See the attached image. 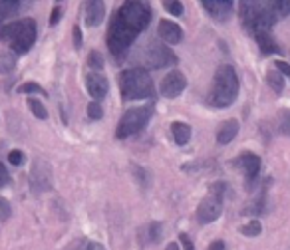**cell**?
<instances>
[{
  "label": "cell",
  "mask_w": 290,
  "mask_h": 250,
  "mask_svg": "<svg viewBox=\"0 0 290 250\" xmlns=\"http://www.w3.org/2000/svg\"><path fill=\"white\" fill-rule=\"evenodd\" d=\"M151 16L153 10L149 2H139V0H129L117 8L108 28V48L116 60L125 56L137 36L149 26Z\"/></svg>",
  "instance_id": "obj_1"
},
{
  "label": "cell",
  "mask_w": 290,
  "mask_h": 250,
  "mask_svg": "<svg viewBox=\"0 0 290 250\" xmlns=\"http://www.w3.org/2000/svg\"><path fill=\"white\" fill-rule=\"evenodd\" d=\"M238 76L236 70L229 64H223L217 68L213 83H211V91L207 95V104L219 110H225L229 106H232L238 97Z\"/></svg>",
  "instance_id": "obj_2"
},
{
  "label": "cell",
  "mask_w": 290,
  "mask_h": 250,
  "mask_svg": "<svg viewBox=\"0 0 290 250\" xmlns=\"http://www.w3.org/2000/svg\"><path fill=\"white\" fill-rule=\"evenodd\" d=\"M38 38V26L34 18H22L0 26V40L10 46L14 54H26Z\"/></svg>",
  "instance_id": "obj_3"
},
{
  "label": "cell",
  "mask_w": 290,
  "mask_h": 250,
  "mask_svg": "<svg viewBox=\"0 0 290 250\" xmlns=\"http://www.w3.org/2000/svg\"><path fill=\"white\" fill-rule=\"evenodd\" d=\"M119 93L123 102L147 99L155 95V83L145 68H131L119 74Z\"/></svg>",
  "instance_id": "obj_4"
},
{
  "label": "cell",
  "mask_w": 290,
  "mask_h": 250,
  "mask_svg": "<svg viewBox=\"0 0 290 250\" xmlns=\"http://www.w3.org/2000/svg\"><path fill=\"white\" fill-rule=\"evenodd\" d=\"M240 20L247 32L253 36L259 32H270L278 16L272 8V2H240Z\"/></svg>",
  "instance_id": "obj_5"
},
{
  "label": "cell",
  "mask_w": 290,
  "mask_h": 250,
  "mask_svg": "<svg viewBox=\"0 0 290 250\" xmlns=\"http://www.w3.org/2000/svg\"><path fill=\"white\" fill-rule=\"evenodd\" d=\"M153 113H155V106H153V104L127 110V111L121 115L117 127H116V137H117V139H127V137H131V135L141 133L145 127H147V123L151 121Z\"/></svg>",
  "instance_id": "obj_6"
},
{
  "label": "cell",
  "mask_w": 290,
  "mask_h": 250,
  "mask_svg": "<svg viewBox=\"0 0 290 250\" xmlns=\"http://www.w3.org/2000/svg\"><path fill=\"white\" fill-rule=\"evenodd\" d=\"M139 56H141V62L145 64V68H149V70H161V68L173 66L177 62L175 54L165 44H161L157 40H153L145 46L139 52Z\"/></svg>",
  "instance_id": "obj_7"
},
{
  "label": "cell",
  "mask_w": 290,
  "mask_h": 250,
  "mask_svg": "<svg viewBox=\"0 0 290 250\" xmlns=\"http://www.w3.org/2000/svg\"><path fill=\"white\" fill-rule=\"evenodd\" d=\"M28 187L34 194H42L52 189V169L44 159H36L30 175H28Z\"/></svg>",
  "instance_id": "obj_8"
},
{
  "label": "cell",
  "mask_w": 290,
  "mask_h": 250,
  "mask_svg": "<svg viewBox=\"0 0 290 250\" xmlns=\"http://www.w3.org/2000/svg\"><path fill=\"white\" fill-rule=\"evenodd\" d=\"M221 213H223V198L215 196V194H209L199 203L195 217H197L199 224H211L221 217Z\"/></svg>",
  "instance_id": "obj_9"
},
{
  "label": "cell",
  "mask_w": 290,
  "mask_h": 250,
  "mask_svg": "<svg viewBox=\"0 0 290 250\" xmlns=\"http://www.w3.org/2000/svg\"><path fill=\"white\" fill-rule=\"evenodd\" d=\"M185 87H187V78H185L179 70H173V72H169V74L161 80V83H159V93H161L163 97H167V99H175V97H179V95L185 91Z\"/></svg>",
  "instance_id": "obj_10"
},
{
  "label": "cell",
  "mask_w": 290,
  "mask_h": 250,
  "mask_svg": "<svg viewBox=\"0 0 290 250\" xmlns=\"http://www.w3.org/2000/svg\"><path fill=\"white\" fill-rule=\"evenodd\" d=\"M232 163H234L240 171L245 173V181H247V185H249V187L257 181V177H259V173H261V165H262L261 157H259V155H255V153H251V151L240 153V155H238Z\"/></svg>",
  "instance_id": "obj_11"
},
{
  "label": "cell",
  "mask_w": 290,
  "mask_h": 250,
  "mask_svg": "<svg viewBox=\"0 0 290 250\" xmlns=\"http://www.w3.org/2000/svg\"><path fill=\"white\" fill-rule=\"evenodd\" d=\"M86 89L93 97V102H100L110 91V82L102 72H87L86 74Z\"/></svg>",
  "instance_id": "obj_12"
},
{
  "label": "cell",
  "mask_w": 290,
  "mask_h": 250,
  "mask_svg": "<svg viewBox=\"0 0 290 250\" xmlns=\"http://www.w3.org/2000/svg\"><path fill=\"white\" fill-rule=\"evenodd\" d=\"M201 6L219 22H227L234 12L232 0H203Z\"/></svg>",
  "instance_id": "obj_13"
},
{
  "label": "cell",
  "mask_w": 290,
  "mask_h": 250,
  "mask_svg": "<svg viewBox=\"0 0 290 250\" xmlns=\"http://www.w3.org/2000/svg\"><path fill=\"white\" fill-rule=\"evenodd\" d=\"M106 18V4L102 2V0H89V2H86V24L95 28L100 26Z\"/></svg>",
  "instance_id": "obj_14"
},
{
  "label": "cell",
  "mask_w": 290,
  "mask_h": 250,
  "mask_svg": "<svg viewBox=\"0 0 290 250\" xmlns=\"http://www.w3.org/2000/svg\"><path fill=\"white\" fill-rule=\"evenodd\" d=\"M159 38L165 44H179L183 40V30L171 20H159Z\"/></svg>",
  "instance_id": "obj_15"
},
{
  "label": "cell",
  "mask_w": 290,
  "mask_h": 250,
  "mask_svg": "<svg viewBox=\"0 0 290 250\" xmlns=\"http://www.w3.org/2000/svg\"><path fill=\"white\" fill-rule=\"evenodd\" d=\"M161 236H163V224L161 222H149V224H145L143 228H139V242L143 246L159 242Z\"/></svg>",
  "instance_id": "obj_16"
},
{
  "label": "cell",
  "mask_w": 290,
  "mask_h": 250,
  "mask_svg": "<svg viewBox=\"0 0 290 250\" xmlns=\"http://www.w3.org/2000/svg\"><path fill=\"white\" fill-rule=\"evenodd\" d=\"M238 121L236 119H227L225 123H221V127L217 129V143L219 145H229L236 135H238Z\"/></svg>",
  "instance_id": "obj_17"
},
{
  "label": "cell",
  "mask_w": 290,
  "mask_h": 250,
  "mask_svg": "<svg viewBox=\"0 0 290 250\" xmlns=\"http://www.w3.org/2000/svg\"><path fill=\"white\" fill-rule=\"evenodd\" d=\"M255 40H257L262 54H266V56L268 54H280V48H278V44H276V40L272 38L270 32H259V34H255Z\"/></svg>",
  "instance_id": "obj_18"
},
{
  "label": "cell",
  "mask_w": 290,
  "mask_h": 250,
  "mask_svg": "<svg viewBox=\"0 0 290 250\" xmlns=\"http://www.w3.org/2000/svg\"><path fill=\"white\" fill-rule=\"evenodd\" d=\"M22 2L18 0H0V24H4L8 18L16 16L22 10Z\"/></svg>",
  "instance_id": "obj_19"
},
{
  "label": "cell",
  "mask_w": 290,
  "mask_h": 250,
  "mask_svg": "<svg viewBox=\"0 0 290 250\" xmlns=\"http://www.w3.org/2000/svg\"><path fill=\"white\" fill-rule=\"evenodd\" d=\"M171 135H173V141L183 147L191 139V127L183 121H175V123H171Z\"/></svg>",
  "instance_id": "obj_20"
},
{
  "label": "cell",
  "mask_w": 290,
  "mask_h": 250,
  "mask_svg": "<svg viewBox=\"0 0 290 250\" xmlns=\"http://www.w3.org/2000/svg\"><path fill=\"white\" fill-rule=\"evenodd\" d=\"M131 173L135 177V181L139 183V187L143 189H147L151 185V173L145 169V167H139V165H131Z\"/></svg>",
  "instance_id": "obj_21"
},
{
  "label": "cell",
  "mask_w": 290,
  "mask_h": 250,
  "mask_svg": "<svg viewBox=\"0 0 290 250\" xmlns=\"http://www.w3.org/2000/svg\"><path fill=\"white\" fill-rule=\"evenodd\" d=\"M266 83H268L276 93H280V91L284 89V76L278 74L276 70H272V72L266 74Z\"/></svg>",
  "instance_id": "obj_22"
},
{
  "label": "cell",
  "mask_w": 290,
  "mask_h": 250,
  "mask_svg": "<svg viewBox=\"0 0 290 250\" xmlns=\"http://www.w3.org/2000/svg\"><path fill=\"white\" fill-rule=\"evenodd\" d=\"M28 108H30V111L38 117V119H46L48 117V111H46V106L40 102V99H34V97H30L28 99Z\"/></svg>",
  "instance_id": "obj_23"
},
{
  "label": "cell",
  "mask_w": 290,
  "mask_h": 250,
  "mask_svg": "<svg viewBox=\"0 0 290 250\" xmlns=\"http://www.w3.org/2000/svg\"><path fill=\"white\" fill-rule=\"evenodd\" d=\"M261 232H262V224H261V221H257V219L240 226V234H245V236H259Z\"/></svg>",
  "instance_id": "obj_24"
},
{
  "label": "cell",
  "mask_w": 290,
  "mask_h": 250,
  "mask_svg": "<svg viewBox=\"0 0 290 250\" xmlns=\"http://www.w3.org/2000/svg\"><path fill=\"white\" fill-rule=\"evenodd\" d=\"M16 89H18V93H40V95H46V89L40 83H36V82H26V83L18 85Z\"/></svg>",
  "instance_id": "obj_25"
},
{
  "label": "cell",
  "mask_w": 290,
  "mask_h": 250,
  "mask_svg": "<svg viewBox=\"0 0 290 250\" xmlns=\"http://www.w3.org/2000/svg\"><path fill=\"white\" fill-rule=\"evenodd\" d=\"M87 66L91 68V72H102L104 70V58L100 52H91L87 56Z\"/></svg>",
  "instance_id": "obj_26"
},
{
  "label": "cell",
  "mask_w": 290,
  "mask_h": 250,
  "mask_svg": "<svg viewBox=\"0 0 290 250\" xmlns=\"http://www.w3.org/2000/svg\"><path fill=\"white\" fill-rule=\"evenodd\" d=\"M87 117L89 119H93V121H98V119H102L104 117V108H102V104L100 102H91V104H87Z\"/></svg>",
  "instance_id": "obj_27"
},
{
  "label": "cell",
  "mask_w": 290,
  "mask_h": 250,
  "mask_svg": "<svg viewBox=\"0 0 290 250\" xmlns=\"http://www.w3.org/2000/svg\"><path fill=\"white\" fill-rule=\"evenodd\" d=\"M272 8H274L276 16H288L290 14V0H274Z\"/></svg>",
  "instance_id": "obj_28"
},
{
  "label": "cell",
  "mask_w": 290,
  "mask_h": 250,
  "mask_svg": "<svg viewBox=\"0 0 290 250\" xmlns=\"http://www.w3.org/2000/svg\"><path fill=\"white\" fill-rule=\"evenodd\" d=\"M163 6H165V10H167L169 14H173V16H181V14H183V4L179 2V0H165Z\"/></svg>",
  "instance_id": "obj_29"
},
{
  "label": "cell",
  "mask_w": 290,
  "mask_h": 250,
  "mask_svg": "<svg viewBox=\"0 0 290 250\" xmlns=\"http://www.w3.org/2000/svg\"><path fill=\"white\" fill-rule=\"evenodd\" d=\"M10 215H12V207H10V203L6 201V198L0 196V222H6V221L10 219Z\"/></svg>",
  "instance_id": "obj_30"
},
{
  "label": "cell",
  "mask_w": 290,
  "mask_h": 250,
  "mask_svg": "<svg viewBox=\"0 0 290 250\" xmlns=\"http://www.w3.org/2000/svg\"><path fill=\"white\" fill-rule=\"evenodd\" d=\"M280 131L284 135H290V110H284L280 113Z\"/></svg>",
  "instance_id": "obj_31"
},
{
  "label": "cell",
  "mask_w": 290,
  "mask_h": 250,
  "mask_svg": "<svg viewBox=\"0 0 290 250\" xmlns=\"http://www.w3.org/2000/svg\"><path fill=\"white\" fill-rule=\"evenodd\" d=\"M14 64H16V58H12L8 54H0V72H8Z\"/></svg>",
  "instance_id": "obj_32"
},
{
  "label": "cell",
  "mask_w": 290,
  "mask_h": 250,
  "mask_svg": "<svg viewBox=\"0 0 290 250\" xmlns=\"http://www.w3.org/2000/svg\"><path fill=\"white\" fill-rule=\"evenodd\" d=\"M78 250H106V246L102 242H95V240H89V242L82 240L80 246H78Z\"/></svg>",
  "instance_id": "obj_33"
},
{
  "label": "cell",
  "mask_w": 290,
  "mask_h": 250,
  "mask_svg": "<svg viewBox=\"0 0 290 250\" xmlns=\"http://www.w3.org/2000/svg\"><path fill=\"white\" fill-rule=\"evenodd\" d=\"M8 161H10V165L20 167L24 163V153L20 151V149H14V151H10V155H8Z\"/></svg>",
  "instance_id": "obj_34"
},
{
  "label": "cell",
  "mask_w": 290,
  "mask_h": 250,
  "mask_svg": "<svg viewBox=\"0 0 290 250\" xmlns=\"http://www.w3.org/2000/svg\"><path fill=\"white\" fill-rule=\"evenodd\" d=\"M274 68H276L278 74H282V76H290V64H288V62H284V60H276V62H274Z\"/></svg>",
  "instance_id": "obj_35"
},
{
  "label": "cell",
  "mask_w": 290,
  "mask_h": 250,
  "mask_svg": "<svg viewBox=\"0 0 290 250\" xmlns=\"http://www.w3.org/2000/svg\"><path fill=\"white\" fill-rule=\"evenodd\" d=\"M62 14H64V8H62V6H54V10H52V16H50V26H56V24L60 22Z\"/></svg>",
  "instance_id": "obj_36"
},
{
  "label": "cell",
  "mask_w": 290,
  "mask_h": 250,
  "mask_svg": "<svg viewBox=\"0 0 290 250\" xmlns=\"http://www.w3.org/2000/svg\"><path fill=\"white\" fill-rule=\"evenodd\" d=\"M8 183H10V173L2 163H0V187H6Z\"/></svg>",
  "instance_id": "obj_37"
},
{
  "label": "cell",
  "mask_w": 290,
  "mask_h": 250,
  "mask_svg": "<svg viewBox=\"0 0 290 250\" xmlns=\"http://www.w3.org/2000/svg\"><path fill=\"white\" fill-rule=\"evenodd\" d=\"M82 44H84V42H82V28H80V24H76V26H74V48L80 50Z\"/></svg>",
  "instance_id": "obj_38"
},
{
  "label": "cell",
  "mask_w": 290,
  "mask_h": 250,
  "mask_svg": "<svg viewBox=\"0 0 290 250\" xmlns=\"http://www.w3.org/2000/svg\"><path fill=\"white\" fill-rule=\"evenodd\" d=\"M179 240H181V244H183V248H185V250H195V246H193V240L189 238V234H185V232H183V234L179 236Z\"/></svg>",
  "instance_id": "obj_39"
},
{
  "label": "cell",
  "mask_w": 290,
  "mask_h": 250,
  "mask_svg": "<svg viewBox=\"0 0 290 250\" xmlns=\"http://www.w3.org/2000/svg\"><path fill=\"white\" fill-rule=\"evenodd\" d=\"M209 250H227V248H225V242L223 240H215V242H211Z\"/></svg>",
  "instance_id": "obj_40"
},
{
  "label": "cell",
  "mask_w": 290,
  "mask_h": 250,
  "mask_svg": "<svg viewBox=\"0 0 290 250\" xmlns=\"http://www.w3.org/2000/svg\"><path fill=\"white\" fill-rule=\"evenodd\" d=\"M165 250H179V242H169L165 246Z\"/></svg>",
  "instance_id": "obj_41"
}]
</instances>
